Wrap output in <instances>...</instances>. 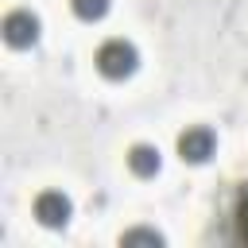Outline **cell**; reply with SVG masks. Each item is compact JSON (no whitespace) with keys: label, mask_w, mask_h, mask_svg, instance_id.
<instances>
[{"label":"cell","mask_w":248,"mask_h":248,"mask_svg":"<svg viewBox=\"0 0 248 248\" xmlns=\"http://www.w3.org/2000/svg\"><path fill=\"white\" fill-rule=\"evenodd\" d=\"M4 39H8V46H31L39 39V16L27 8H12L4 16Z\"/></svg>","instance_id":"2"},{"label":"cell","mask_w":248,"mask_h":248,"mask_svg":"<svg viewBox=\"0 0 248 248\" xmlns=\"http://www.w3.org/2000/svg\"><path fill=\"white\" fill-rule=\"evenodd\" d=\"M97 70L105 74V78H112V81H124V78H132L136 74V66H140V50L128 43V39H105L101 46H97Z\"/></svg>","instance_id":"1"},{"label":"cell","mask_w":248,"mask_h":248,"mask_svg":"<svg viewBox=\"0 0 248 248\" xmlns=\"http://www.w3.org/2000/svg\"><path fill=\"white\" fill-rule=\"evenodd\" d=\"M70 8H74V16H78V19L93 23V19H101V16L108 12V0H70Z\"/></svg>","instance_id":"6"},{"label":"cell","mask_w":248,"mask_h":248,"mask_svg":"<svg viewBox=\"0 0 248 248\" xmlns=\"http://www.w3.org/2000/svg\"><path fill=\"white\" fill-rule=\"evenodd\" d=\"M120 244H151V248H159L163 232L159 229H128V232H120Z\"/></svg>","instance_id":"8"},{"label":"cell","mask_w":248,"mask_h":248,"mask_svg":"<svg viewBox=\"0 0 248 248\" xmlns=\"http://www.w3.org/2000/svg\"><path fill=\"white\" fill-rule=\"evenodd\" d=\"M70 213H74V205H70V198H66L62 190H43V194L35 198V217H39V225H46V229H62V225L70 221Z\"/></svg>","instance_id":"3"},{"label":"cell","mask_w":248,"mask_h":248,"mask_svg":"<svg viewBox=\"0 0 248 248\" xmlns=\"http://www.w3.org/2000/svg\"><path fill=\"white\" fill-rule=\"evenodd\" d=\"M232 229H236V240H248V186L240 190V198L232 205Z\"/></svg>","instance_id":"7"},{"label":"cell","mask_w":248,"mask_h":248,"mask_svg":"<svg viewBox=\"0 0 248 248\" xmlns=\"http://www.w3.org/2000/svg\"><path fill=\"white\" fill-rule=\"evenodd\" d=\"M159 167H163V155H159L155 143H132L128 147V170L136 178H155Z\"/></svg>","instance_id":"5"},{"label":"cell","mask_w":248,"mask_h":248,"mask_svg":"<svg viewBox=\"0 0 248 248\" xmlns=\"http://www.w3.org/2000/svg\"><path fill=\"white\" fill-rule=\"evenodd\" d=\"M213 147H217V136H213L209 128H202V124H194V128H186V132L178 136V155H182V163H205V159L213 155Z\"/></svg>","instance_id":"4"}]
</instances>
